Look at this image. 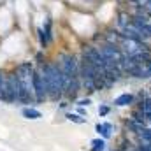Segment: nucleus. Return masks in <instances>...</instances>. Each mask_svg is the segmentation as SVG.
<instances>
[{"instance_id":"6","label":"nucleus","mask_w":151,"mask_h":151,"mask_svg":"<svg viewBox=\"0 0 151 151\" xmlns=\"http://www.w3.org/2000/svg\"><path fill=\"white\" fill-rule=\"evenodd\" d=\"M95 134L99 137L109 141V139H113V135H114V125L111 121H102V123L99 121V123H95Z\"/></svg>"},{"instance_id":"10","label":"nucleus","mask_w":151,"mask_h":151,"mask_svg":"<svg viewBox=\"0 0 151 151\" xmlns=\"http://www.w3.org/2000/svg\"><path fill=\"white\" fill-rule=\"evenodd\" d=\"M0 100L7 102V74L0 70Z\"/></svg>"},{"instance_id":"8","label":"nucleus","mask_w":151,"mask_h":151,"mask_svg":"<svg viewBox=\"0 0 151 151\" xmlns=\"http://www.w3.org/2000/svg\"><path fill=\"white\" fill-rule=\"evenodd\" d=\"M107 141L102 137H95L90 141V151H107Z\"/></svg>"},{"instance_id":"15","label":"nucleus","mask_w":151,"mask_h":151,"mask_svg":"<svg viewBox=\"0 0 151 151\" xmlns=\"http://www.w3.org/2000/svg\"><path fill=\"white\" fill-rule=\"evenodd\" d=\"M107 151H119V150H118V148H109Z\"/></svg>"},{"instance_id":"2","label":"nucleus","mask_w":151,"mask_h":151,"mask_svg":"<svg viewBox=\"0 0 151 151\" xmlns=\"http://www.w3.org/2000/svg\"><path fill=\"white\" fill-rule=\"evenodd\" d=\"M34 69H35L34 62H21L14 69V72L18 76V79H19V90H21L19 104H23V106L37 104L35 102V95H34V86H32V72H34Z\"/></svg>"},{"instance_id":"3","label":"nucleus","mask_w":151,"mask_h":151,"mask_svg":"<svg viewBox=\"0 0 151 151\" xmlns=\"http://www.w3.org/2000/svg\"><path fill=\"white\" fill-rule=\"evenodd\" d=\"M32 86H34V95H35V102L37 104L49 102L47 88H46V79H44V74H42L39 65H35V69L32 72Z\"/></svg>"},{"instance_id":"12","label":"nucleus","mask_w":151,"mask_h":151,"mask_svg":"<svg viewBox=\"0 0 151 151\" xmlns=\"http://www.w3.org/2000/svg\"><path fill=\"white\" fill-rule=\"evenodd\" d=\"M93 102H91V97L90 95H84V97H79L74 102V106H81V107H90Z\"/></svg>"},{"instance_id":"9","label":"nucleus","mask_w":151,"mask_h":151,"mask_svg":"<svg viewBox=\"0 0 151 151\" xmlns=\"http://www.w3.org/2000/svg\"><path fill=\"white\" fill-rule=\"evenodd\" d=\"M65 119L70 121V123H76V125H86V123H88V118L79 116L76 111H67V113H65Z\"/></svg>"},{"instance_id":"7","label":"nucleus","mask_w":151,"mask_h":151,"mask_svg":"<svg viewBox=\"0 0 151 151\" xmlns=\"http://www.w3.org/2000/svg\"><path fill=\"white\" fill-rule=\"evenodd\" d=\"M21 114H23L25 119H32V121L42 118V113H40L39 109H35V107H32V106H25V107L21 109Z\"/></svg>"},{"instance_id":"5","label":"nucleus","mask_w":151,"mask_h":151,"mask_svg":"<svg viewBox=\"0 0 151 151\" xmlns=\"http://www.w3.org/2000/svg\"><path fill=\"white\" fill-rule=\"evenodd\" d=\"M135 102H137V95L134 91H123L118 97H114V100H113L114 107H118V109H123V107L130 109V107L135 106Z\"/></svg>"},{"instance_id":"14","label":"nucleus","mask_w":151,"mask_h":151,"mask_svg":"<svg viewBox=\"0 0 151 151\" xmlns=\"http://www.w3.org/2000/svg\"><path fill=\"white\" fill-rule=\"evenodd\" d=\"M69 104H70V102H69V100H67V99H63V100H60V102H58V107H60V109H63V111H65V109H67V107H69Z\"/></svg>"},{"instance_id":"1","label":"nucleus","mask_w":151,"mask_h":151,"mask_svg":"<svg viewBox=\"0 0 151 151\" xmlns=\"http://www.w3.org/2000/svg\"><path fill=\"white\" fill-rule=\"evenodd\" d=\"M40 67L44 79H46V88H47V97L49 102H60L65 99V77L63 70L58 65L56 60H44L40 63H35Z\"/></svg>"},{"instance_id":"11","label":"nucleus","mask_w":151,"mask_h":151,"mask_svg":"<svg viewBox=\"0 0 151 151\" xmlns=\"http://www.w3.org/2000/svg\"><path fill=\"white\" fill-rule=\"evenodd\" d=\"M113 111V107L109 106V104H100L99 106V109H97V113H99V118H107L109 114Z\"/></svg>"},{"instance_id":"4","label":"nucleus","mask_w":151,"mask_h":151,"mask_svg":"<svg viewBox=\"0 0 151 151\" xmlns=\"http://www.w3.org/2000/svg\"><path fill=\"white\" fill-rule=\"evenodd\" d=\"M19 95H21L19 79L12 70L7 74V104H19Z\"/></svg>"},{"instance_id":"13","label":"nucleus","mask_w":151,"mask_h":151,"mask_svg":"<svg viewBox=\"0 0 151 151\" xmlns=\"http://www.w3.org/2000/svg\"><path fill=\"white\" fill-rule=\"evenodd\" d=\"M76 113L79 114V116H83V118H88V111H86V107H81V106H76Z\"/></svg>"}]
</instances>
